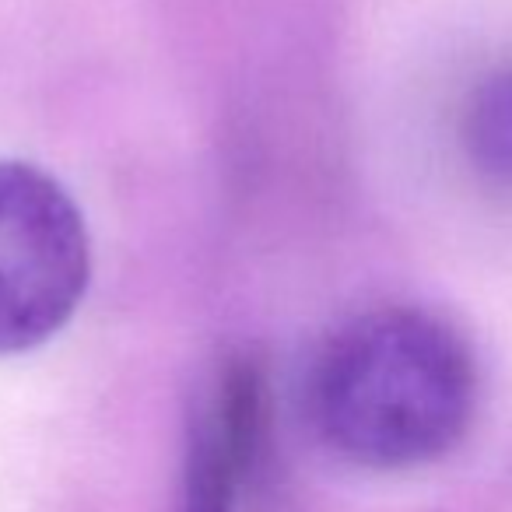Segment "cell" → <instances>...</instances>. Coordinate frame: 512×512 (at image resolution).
Masks as SVG:
<instances>
[{
	"label": "cell",
	"mask_w": 512,
	"mask_h": 512,
	"mask_svg": "<svg viewBox=\"0 0 512 512\" xmlns=\"http://www.w3.org/2000/svg\"><path fill=\"white\" fill-rule=\"evenodd\" d=\"M267 404L264 365L249 351L218 362L190 411L179 512H235L264 449Z\"/></svg>",
	"instance_id": "3"
},
{
	"label": "cell",
	"mask_w": 512,
	"mask_h": 512,
	"mask_svg": "<svg viewBox=\"0 0 512 512\" xmlns=\"http://www.w3.org/2000/svg\"><path fill=\"white\" fill-rule=\"evenodd\" d=\"M306 407L341 460L369 470L425 467L453 453L474 421V351L435 313L372 309L320 344Z\"/></svg>",
	"instance_id": "1"
},
{
	"label": "cell",
	"mask_w": 512,
	"mask_h": 512,
	"mask_svg": "<svg viewBox=\"0 0 512 512\" xmlns=\"http://www.w3.org/2000/svg\"><path fill=\"white\" fill-rule=\"evenodd\" d=\"M460 137L477 176L512 186V67L488 74L474 88L463 109Z\"/></svg>",
	"instance_id": "4"
},
{
	"label": "cell",
	"mask_w": 512,
	"mask_h": 512,
	"mask_svg": "<svg viewBox=\"0 0 512 512\" xmlns=\"http://www.w3.org/2000/svg\"><path fill=\"white\" fill-rule=\"evenodd\" d=\"M88 278L92 246L71 193L36 165L0 158V355L60 334Z\"/></svg>",
	"instance_id": "2"
}]
</instances>
